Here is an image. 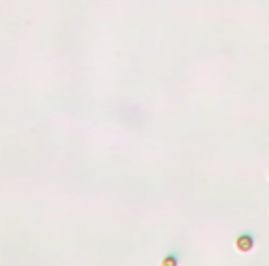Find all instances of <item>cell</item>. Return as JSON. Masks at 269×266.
Masks as SVG:
<instances>
[{"instance_id": "cell-1", "label": "cell", "mask_w": 269, "mask_h": 266, "mask_svg": "<svg viewBox=\"0 0 269 266\" xmlns=\"http://www.w3.org/2000/svg\"><path fill=\"white\" fill-rule=\"evenodd\" d=\"M255 245H257L255 233H240V235H238V239H236V250L240 252V254H251V252L255 250Z\"/></svg>"}, {"instance_id": "cell-2", "label": "cell", "mask_w": 269, "mask_h": 266, "mask_svg": "<svg viewBox=\"0 0 269 266\" xmlns=\"http://www.w3.org/2000/svg\"><path fill=\"white\" fill-rule=\"evenodd\" d=\"M179 264H181V258H179V256L177 254H166L164 256V258L160 260V266H179Z\"/></svg>"}]
</instances>
